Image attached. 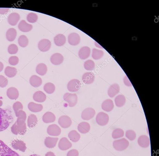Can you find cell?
Returning <instances> with one entry per match:
<instances>
[{"instance_id":"4","label":"cell","mask_w":159,"mask_h":156,"mask_svg":"<svg viewBox=\"0 0 159 156\" xmlns=\"http://www.w3.org/2000/svg\"><path fill=\"white\" fill-rule=\"evenodd\" d=\"M128 141L125 138H123L114 141L113 146L114 149L118 151H122L126 150L129 146Z\"/></svg>"},{"instance_id":"8","label":"cell","mask_w":159,"mask_h":156,"mask_svg":"<svg viewBox=\"0 0 159 156\" xmlns=\"http://www.w3.org/2000/svg\"><path fill=\"white\" fill-rule=\"evenodd\" d=\"M96 113V111L94 109L88 108L83 111L81 114L82 118L84 120H89L94 117Z\"/></svg>"},{"instance_id":"51","label":"cell","mask_w":159,"mask_h":156,"mask_svg":"<svg viewBox=\"0 0 159 156\" xmlns=\"http://www.w3.org/2000/svg\"><path fill=\"white\" fill-rule=\"evenodd\" d=\"M9 10L8 8H0V14H4L8 12Z\"/></svg>"},{"instance_id":"33","label":"cell","mask_w":159,"mask_h":156,"mask_svg":"<svg viewBox=\"0 0 159 156\" xmlns=\"http://www.w3.org/2000/svg\"><path fill=\"white\" fill-rule=\"evenodd\" d=\"M17 32L16 30L14 28L9 29L7 31L6 37L7 40L10 42L14 41L16 38Z\"/></svg>"},{"instance_id":"54","label":"cell","mask_w":159,"mask_h":156,"mask_svg":"<svg viewBox=\"0 0 159 156\" xmlns=\"http://www.w3.org/2000/svg\"><path fill=\"white\" fill-rule=\"evenodd\" d=\"M3 103L2 101L0 100V107L2 106V105Z\"/></svg>"},{"instance_id":"16","label":"cell","mask_w":159,"mask_h":156,"mask_svg":"<svg viewBox=\"0 0 159 156\" xmlns=\"http://www.w3.org/2000/svg\"><path fill=\"white\" fill-rule=\"evenodd\" d=\"M120 91V87L117 84L112 85L109 88L108 91V96L111 98L114 97L119 93Z\"/></svg>"},{"instance_id":"27","label":"cell","mask_w":159,"mask_h":156,"mask_svg":"<svg viewBox=\"0 0 159 156\" xmlns=\"http://www.w3.org/2000/svg\"><path fill=\"white\" fill-rule=\"evenodd\" d=\"M7 95L10 99L11 100H16L18 98L19 94L17 88L11 87L8 89Z\"/></svg>"},{"instance_id":"3","label":"cell","mask_w":159,"mask_h":156,"mask_svg":"<svg viewBox=\"0 0 159 156\" xmlns=\"http://www.w3.org/2000/svg\"><path fill=\"white\" fill-rule=\"evenodd\" d=\"M0 156H21L12 150L3 141L0 140Z\"/></svg>"},{"instance_id":"52","label":"cell","mask_w":159,"mask_h":156,"mask_svg":"<svg viewBox=\"0 0 159 156\" xmlns=\"http://www.w3.org/2000/svg\"><path fill=\"white\" fill-rule=\"evenodd\" d=\"M45 156H56L55 154L52 152L50 151L47 152Z\"/></svg>"},{"instance_id":"13","label":"cell","mask_w":159,"mask_h":156,"mask_svg":"<svg viewBox=\"0 0 159 156\" xmlns=\"http://www.w3.org/2000/svg\"><path fill=\"white\" fill-rule=\"evenodd\" d=\"M61 132V130L60 128L55 124L49 125L47 129L48 133L52 136H58L60 134Z\"/></svg>"},{"instance_id":"48","label":"cell","mask_w":159,"mask_h":156,"mask_svg":"<svg viewBox=\"0 0 159 156\" xmlns=\"http://www.w3.org/2000/svg\"><path fill=\"white\" fill-rule=\"evenodd\" d=\"M9 62L11 65H16L18 63L19 59L16 56H11L9 58Z\"/></svg>"},{"instance_id":"40","label":"cell","mask_w":159,"mask_h":156,"mask_svg":"<svg viewBox=\"0 0 159 156\" xmlns=\"http://www.w3.org/2000/svg\"><path fill=\"white\" fill-rule=\"evenodd\" d=\"M28 40L27 37L25 35H21L18 39V44L22 47H26L28 44Z\"/></svg>"},{"instance_id":"36","label":"cell","mask_w":159,"mask_h":156,"mask_svg":"<svg viewBox=\"0 0 159 156\" xmlns=\"http://www.w3.org/2000/svg\"><path fill=\"white\" fill-rule=\"evenodd\" d=\"M17 72L16 68L10 66L6 67L5 69V73L6 75L10 78L14 77Z\"/></svg>"},{"instance_id":"45","label":"cell","mask_w":159,"mask_h":156,"mask_svg":"<svg viewBox=\"0 0 159 156\" xmlns=\"http://www.w3.org/2000/svg\"><path fill=\"white\" fill-rule=\"evenodd\" d=\"M18 51V48L17 45L14 44L10 45L8 48L9 53L10 54L17 53Z\"/></svg>"},{"instance_id":"15","label":"cell","mask_w":159,"mask_h":156,"mask_svg":"<svg viewBox=\"0 0 159 156\" xmlns=\"http://www.w3.org/2000/svg\"><path fill=\"white\" fill-rule=\"evenodd\" d=\"M82 79L83 82L85 84H90L94 82L95 76L92 72H86L83 75Z\"/></svg>"},{"instance_id":"53","label":"cell","mask_w":159,"mask_h":156,"mask_svg":"<svg viewBox=\"0 0 159 156\" xmlns=\"http://www.w3.org/2000/svg\"><path fill=\"white\" fill-rule=\"evenodd\" d=\"M4 66L3 64L0 62V72H1L3 70Z\"/></svg>"},{"instance_id":"7","label":"cell","mask_w":159,"mask_h":156,"mask_svg":"<svg viewBox=\"0 0 159 156\" xmlns=\"http://www.w3.org/2000/svg\"><path fill=\"white\" fill-rule=\"evenodd\" d=\"M80 81L76 79H73L70 81L67 85L68 90L71 92H77L81 87Z\"/></svg>"},{"instance_id":"5","label":"cell","mask_w":159,"mask_h":156,"mask_svg":"<svg viewBox=\"0 0 159 156\" xmlns=\"http://www.w3.org/2000/svg\"><path fill=\"white\" fill-rule=\"evenodd\" d=\"M109 121L108 115L103 112H100L97 115L96 121L97 124L100 126H104L106 125Z\"/></svg>"},{"instance_id":"39","label":"cell","mask_w":159,"mask_h":156,"mask_svg":"<svg viewBox=\"0 0 159 156\" xmlns=\"http://www.w3.org/2000/svg\"><path fill=\"white\" fill-rule=\"evenodd\" d=\"M104 53L101 50L94 48L92 50V56L95 60H99L101 59L104 55Z\"/></svg>"},{"instance_id":"50","label":"cell","mask_w":159,"mask_h":156,"mask_svg":"<svg viewBox=\"0 0 159 156\" xmlns=\"http://www.w3.org/2000/svg\"><path fill=\"white\" fill-rule=\"evenodd\" d=\"M124 84L127 86L131 87L132 86L128 77L126 75L124 77Z\"/></svg>"},{"instance_id":"32","label":"cell","mask_w":159,"mask_h":156,"mask_svg":"<svg viewBox=\"0 0 159 156\" xmlns=\"http://www.w3.org/2000/svg\"><path fill=\"white\" fill-rule=\"evenodd\" d=\"M36 71L37 73L41 76H44L47 73V67L44 64L40 63L38 64L36 68Z\"/></svg>"},{"instance_id":"31","label":"cell","mask_w":159,"mask_h":156,"mask_svg":"<svg viewBox=\"0 0 159 156\" xmlns=\"http://www.w3.org/2000/svg\"><path fill=\"white\" fill-rule=\"evenodd\" d=\"M115 102L116 106L118 107L124 106L126 102L125 96L122 95H119L116 96L115 99Z\"/></svg>"},{"instance_id":"25","label":"cell","mask_w":159,"mask_h":156,"mask_svg":"<svg viewBox=\"0 0 159 156\" xmlns=\"http://www.w3.org/2000/svg\"><path fill=\"white\" fill-rule=\"evenodd\" d=\"M54 40L56 45L58 47H61L65 43L66 38L64 35L59 34L55 37Z\"/></svg>"},{"instance_id":"22","label":"cell","mask_w":159,"mask_h":156,"mask_svg":"<svg viewBox=\"0 0 159 156\" xmlns=\"http://www.w3.org/2000/svg\"><path fill=\"white\" fill-rule=\"evenodd\" d=\"M33 100L38 102H43L46 101L47 96L43 92L38 91L35 92L33 96Z\"/></svg>"},{"instance_id":"1","label":"cell","mask_w":159,"mask_h":156,"mask_svg":"<svg viewBox=\"0 0 159 156\" xmlns=\"http://www.w3.org/2000/svg\"><path fill=\"white\" fill-rule=\"evenodd\" d=\"M13 118L4 109L0 108V132L6 130L12 121Z\"/></svg>"},{"instance_id":"11","label":"cell","mask_w":159,"mask_h":156,"mask_svg":"<svg viewBox=\"0 0 159 156\" xmlns=\"http://www.w3.org/2000/svg\"><path fill=\"white\" fill-rule=\"evenodd\" d=\"M68 42L71 45L75 46L80 43L81 38L79 34L76 33L70 34L68 37Z\"/></svg>"},{"instance_id":"10","label":"cell","mask_w":159,"mask_h":156,"mask_svg":"<svg viewBox=\"0 0 159 156\" xmlns=\"http://www.w3.org/2000/svg\"><path fill=\"white\" fill-rule=\"evenodd\" d=\"M58 123L62 128L66 129L71 126L72 122L69 117L66 115H63L59 118Z\"/></svg>"},{"instance_id":"38","label":"cell","mask_w":159,"mask_h":156,"mask_svg":"<svg viewBox=\"0 0 159 156\" xmlns=\"http://www.w3.org/2000/svg\"><path fill=\"white\" fill-rule=\"evenodd\" d=\"M124 131L121 129H116L114 130L112 134V137L114 139L120 138L124 137Z\"/></svg>"},{"instance_id":"37","label":"cell","mask_w":159,"mask_h":156,"mask_svg":"<svg viewBox=\"0 0 159 156\" xmlns=\"http://www.w3.org/2000/svg\"><path fill=\"white\" fill-rule=\"evenodd\" d=\"M45 91L48 94L53 93L55 90V85L51 83H48L46 84L44 87Z\"/></svg>"},{"instance_id":"35","label":"cell","mask_w":159,"mask_h":156,"mask_svg":"<svg viewBox=\"0 0 159 156\" xmlns=\"http://www.w3.org/2000/svg\"><path fill=\"white\" fill-rule=\"evenodd\" d=\"M68 137L71 141L74 142L78 141L81 138L80 134L75 130L70 131L68 133Z\"/></svg>"},{"instance_id":"41","label":"cell","mask_w":159,"mask_h":156,"mask_svg":"<svg viewBox=\"0 0 159 156\" xmlns=\"http://www.w3.org/2000/svg\"><path fill=\"white\" fill-rule=\"evenodd\" d=\"M84 67L87 70L92 71L94 69L95 66L94 62L92 60H88L84 63Z\"/></svg>"},{"instance_id":"14","label":"cell","mask_w":159,"mask_h":156,"mask_svg":"<svg viewBox=\"0 0 159 156\" xmlns=\"http://www.w3.org/2000/svg\"><path fill=\"white\" fill-rule=\"evenodd\" d=\"M58 146L61 150H66L71 148L72 144L67 138H63L60 140Z\"/></svg>"},{"instance_id":"30","label":"cell","mask_w":159,"mask_h":156,"mask_svg":"<svg viewBox=\"0 0 159 156\" xmlns=\"http://www.w3.org/2000/svg\"><path fill=\"white\" fill-rule=\"evenodd\" d=\"M58 139V138L47 137L45 140V144L48 148H54L55 146Z\"/></svg>"},{"instance_id":"6","label":"cell","mask_w":159,"mask_h":156,"mask_svg":"<svg viewBox=\"0 0 159 156\" xmlns=\"http://www.w3.org/2000/svg\"><path fill=\"white\" fill-rule=\"evenodd\" d=\"M63 98L64 100L68 103L70 107L75 106L77 102L78 97L76 94L66 93L64 94Z\"/></svg>"},{"instance_id":"24","label":"cell","mask_w":159,"mask_h":156,"mask_svg":"<svg viewBox=\"0 0 159 156\" xmlns=\"http://www.w3.org/2000/svg\"><path fill=\"white\" fill-rule=\"evenodd\" d=\"M77 129L78 131L81 133L86 134L90 131L91 126L88 122H82L78 125Z\"/></svg>"},{"instance_id":"12","label":"cell","mask_w":159,"mask_h":156,"mask_svg":"<svg viewBox=\"0 0 159 156\" xmlns=\"http://www.w3.org/2000/svg\"><path fill=\"white\" fill-rule=\"evenodd\" d=\"M12 147L16 150L25 152L26 149V144L22 141L19 140H14L11 142Z\"/></svg>"},{"instance_id":"49","label":"cell","mask_w":159,"mask_h":156,"mask_svg":"<svg viewBox=\"0 0 159 156\" xmlns=\"http://www.w3.org/2000/svg\"><path fill=\"white\" fill-rule=\"evenodd\" d=\"M79 152L77 150L72 149L68 152L67 156H79Z\"/></svg>"},{"instance_id":"2","label":"cell","mask_w":159,"mask_h":156,"mask_svg":"<svg viewBox=\"0 0 159 156\" xmlns=\"http://www.w3.org/2000/svg\"><path fill=\"white\" fill-rule=\"evenodd\" d=\"M12 133L16 135H23L26 131L25 122L17 120L11 128Z\"/></svg>"},{"instance_id":"29","label":"cell","mask_w":159,"mask_h":156,"mask_svg":"<svg viewBox=\"0 0 159 156\" xmlns=\"http://www.w3.org/2000/svg\"><path fill=\"white\" fill-rule=\"evenodd\" d=\"M28 107L30 111L35 113L41 112L43 109V106L42 105L36 104L33 102L29 103Z\"/></svg>"},{"instance_id":"46","label":"cell","mask_w":159,"mask_h":156,"mask_svg":"<svg viewBox=\"0 0 159 156\" xmlns=\"http://www.w3.org/2000/svg\"><path fill=\"white\" fill-rule=\"evenodd\" d=\"M8 81L6 78L3 75H0V87L4 88L8 84Z\"/></svg>"},{"instance_id":"34","label":"cell","mask_w":159,"mask_h":156,"mask_svg":"<svg viewBox=\"0 0 159 156\" xmlns=\"http://www.w3.org/2000/svg\"><path fill=\"white\" fill-rule=\"evenodd\" d=\"M37 118L36 116L33 114H31L28 117L27 120L28 126L30 128H33L37 124Z\"/></svg>"},{"instance_id":"55","label":"cell","mask_w":159,"mask_h":156,"mask_svg":"<svg viewBox=\"0 0 159 156\" xmlns=\"http://www.w3.org/2000/svg\"><path fill=\"white\" fill-rule=\"evenodd\" d=\"M30 156H40L39 155L36 154H33L31 155H30Z\"/></svg>"},{"instance_id":"19","label":"cell","mask_w":159,"mask_h":156,"mask_svg":"<svg viewBox=\"0 0 159 156\" xmlns=\"http://www.w3.org/2000/svg\"><path fill=\"white\" fill-rule=\"evenodd\" d=\"M91 49L88 47H84L80 50L78 55L81 59L85 60L90 56L91 54Z\"/></svg>"},{"instance_id":"42","label":"cell","mask_w":159,"mask_h":156,"mask_svg":"<svg viewBox=\"0 0 159 156\" xmlns=\"http://www.w3.org/2000/svg\"><path fill=\"white\" fill-rule=\"evenodd\" d=\"M18 117L17 120L26 121V113L22 110H20L15 113Z\"/></svg>"},{"instance_id":"44","label":"cell","mask_w":159,"mask_h":156,"mask_svg":"<svg viewBox=\"0 0 159 156\" xmlns=\"http://www.w3.org/2000/svg\"><path fill=\"white\" fill-rule=\"evenodd\" d=\"M125 135L127 138L131 141L135 140L136 138V133L131 130H129L126 131Z\"/></svg>"},{"instance_id":"9","label":"cell","mask_w":159,"mask_h":156,"mask_svg":"<svg viewBox=\"0 0 159 156\" xmlns=\"http://www.w3.org/2000/svg\"><path fill=\"white\" fill-rule=\"evenodd\" d=\"M51 45V43L50 40L47 39H44L39 43L38 48L41 51L46 52L50 49Z\"/></svg>"},{"instance_id":"26","label":"cell","mask_w":159,"mask_h":156,"mask_svg":"<svg viewBox=\"0 0 159 156\" xmlns=\"http://www.w3.org/2000/svg\"><path fill=\"white\" fill-rule=\"evenodd\" d=\"M18 28L19 30L23 32H28L32 29V26L27 23L25 21L22 20L19 23Z\"/></svg>"},{"instance_id":"17","label":"cell","mask_w":159,"mask_h":156,"mask_svg":"<svg viewBox=\"0 0 159 156\" xmlns=\"http://www.w3.org/2000/svg\"><path fill=\"white\" fill-rule=\"evenodd\" d=\"M138 143L139 145L143 148L148 147L150 144L149 138L147 136L142 135L138 138Z\"/></svg>"},{"instance_id":"23","label":"cell","mask_w":159,"mask_h":156,"mask_svg":"<svg viewBox=\"0 0 159 156\" xmlns=\"http://www.w3.org/2000/svg\"><path fill=\"white\" fill-rule=\"evenodd\" d=\"M56 120V117L52 112H47L43 117V120L45 123L48 124L54 122Z\"/></svg>"},{"instance_id":"28","label":"cell","mask_w":159,"mask_h":156,"mask_svg":"<svg viewBox=\"0 0 159 156\" xmlns=\"http://www.w3.org/2000/svg\"><path fill=\"white\" fill-rule=\"evenodd\" d=\"M20 19L19 15L16 13L10 14L8 18V22L12 26L16 25Z\"/></svg>"},{"instance_id":"20","label":"cell","mask_w":159,"mask_h":156,"mask_svg":"<svg viewBox=\"0 0 159 156\" xmlns=\"http://www.w3.org/2000/svg\"><path fill=\"white\" fill-rule=\"evenodd\" d=\"M64 58L60 54L56 53L53 55L51 58V63L55 65H59L63 62Z\"/></svg>"},{"instance_id":"21","label":"cell","mask_w":159,"mask_h":156,"mask_svg":"<svg viewBox=\"0 0 159 156\" xmlns=\"http://www.w3.org/2000/svg\"><path fill=\"white\" fill-rule=\"evenodd\" d=\"M114 107L113 101L109 99L105 100L101 105V108L103 110L107 112L112 111Z\"/></svg>"},{"instance_id":"47","label":"cell","mask_w":159,"mask_h":156,"mask_svg":"<svg viewBox=\"0 0 159 156\" xmlns=\"http://www.w3.org/2000/svg\"><path fill=\"white\" fill-rule=\"evenodd\" d=\"M13 108L15 113H16L20 110H23V106L22 104L20 102L17 101L14 104Z\"/></svg>"},{"instance_id":"18","label":"cell","mask_w":159,"mask_h":156,"mask_svg":"<svg viewBox=\"0 0 159 156\" xmlns=\"http://www.w3.org/2000/svg\"><path fill=\"white\" fill-rule=\"evenodd\" d=\"M29 82L30 84L35 88H38L43 83L41 78L36 75H34L31 76Z\"/></svg>"},{"instance_id":"43","label":"cell","mask_w":159,"mask_h":156,"mask_svg":"<svg viewBox=\"0 0 159 156\" xmlns=\"http://www.w3.org/2000/svg\"><path fill=\"white\" fill-rule=\"evenodd\" d=\"M38 19L37 15L34 13H31L29 14L27 16V20L28 22L31 23H35Z\"/></svg>"}]
</instances>
